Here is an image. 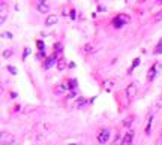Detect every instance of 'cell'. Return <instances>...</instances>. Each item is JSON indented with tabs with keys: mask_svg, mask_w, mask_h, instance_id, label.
<instances>
[{
	"mask_svg": "<svg viewBox=\"0 0 162 145\" xmlns=\"http://www.w3.org/2000/svg\"><path fill=\"white\" fill-rule=\"evenodd\" d=\"M129 21H131L129 15H126V14H120V15L114 17V20H113V25H114L116 29H122V27H123L125 24H128Z\"/></svg>",
	"mask_w": 162,
	"mask_h": 145,
	"instance_id": "6da1fadb",
	"label": "cell"
},
{
	"mask_svg": "<svg viewBox=\"0 0 162 145\" xmlns=\"http://www.w3.org/2000/svg\"><path fill=\"white\" fill-rule=\"evenodd\" d=\"M15 142V136L9 132H0V144L2 145H12Z\"/></svg>",
	"mask_w": 162,
	"mask_h": 145,
	"instance_id": "7a4b0ae2",
	"label": "cell"
},
{
	"mask_svg": "<svg viewBox=\"0 0 162 145\" xmlns=\"http://www.w3.org/2000/svg\"><path fill=\"white\" fill-rule=\"evenodd\" d=\"M135 94H137V85L135 84H129L126 88V96L129 100H132L134 97H135Z\"/></svg>",
	"mask_w": 162,
	"mask_h": 145,
	"instance_id": "3957f363",
	"label": "cell"
},
{
	"mask_svg": "<svg viewBox=\"0 0 162 145\" xmlns=\"http://www.w3.org/2000/svg\"><path fill=\"white\" fill-rule=\"evenodd\" d=\"M6 17H8V6L6 3H0V25L5 22Z\"/></svg>",
	"mask_w": 162,
	"mask_h": 145,
	"instance_id": "277c9868",
	"label": "cell"
},
{
	"mask_svg": "<svg viewBox=\"0 0 162 145\" xmlns=\"http://www.w3.org/2000/svg\"><path fill=\"white\" fill-rule=\"evenodd\" d=\"M57 61L59 60H57V57L56 56H50L45 60V63H44V69H51L54 65H57Z\"/></svg>",
	"mask_w": 162,
	"mask_h": 145,
	"instance_id": "5b68a950",
	"label": "cell"
},
{
	"mask_svg": "<svg viewBox=\"0 0 162 145\" xmlns=\"http://www.w3.org/2000/svg\"><path fill=\"white\" fill-rule=\"evenodd\" d=\"M108 138H110V130H108V129L101 130V133L98 135V141H99V144H105V142L108 141Z\"/></svg>",
	"mask_w": 162,
	"mask_h": 145,
	"instance_id": "8992f818",
	"label": "cell"
},
{
	"mask_svg": "<svg viewBox=\"0 0 162 145\" xmlns=\"http://www.w3.org/2000/svg\"><path fill=\"white\" fill-rule=\"evenodd\" d=\"M36 8H38V11L41 14H48V11H50V5L47 2H38Z\"/></svg>",
	"mask_w": 162,
	"mask_h": 145,
	"instance_id": "52a82bcc",
	"label": "cell"
},
{
	"mask_svg": "<svg viewBox=\"0 0 162 145\" xmlns=\"http://www.w3.org/2000/svg\"><path fill=\"white\" fill-rule=\"evenodd\" d=\"M156 70H158V66H156V65H153V66L149 69V72H147V81H153V79H155Z\"/></svg>",
	"mask_w": 162,
	"mask_h": 145,
	"instance_id": "ba28073f",
	"label": "cell"
},
{
	"mask_svg": "<svg viewBox=\"0 0 162 145\" xmlns=\"http://www.w3.org/2000/svg\"><path fill=\"white\" fill-rule=\"evenodd\" d=\"M57 21H59L57 15H48L45 20V25H53V24H56Z\"/></svg>",
	"mask_w": 162,
	"mask_h": 145,
	"instance_id": "9c48e42d",
	"label": "cell"
},
{
	"mask_svg": "<svg viewBox=\"0 0 162 145\" xmlns=\"http://www.w3.org/2000/svg\"><path fill=\"white\" fill-rule=\"evenodd\" d=\"M111 145H125V136H122V135H117L116 139L113 141V144Z\"/></svg>",
	"mask_w": 162,
	"mask_h": 145,
	"instance_id": "30bf717a",
	"label": "cell"
},
{
	"mask_svg": "<svg viewBox=\"0 0 162 145\" xmlns=\"http://www.w3.org/2000/svg\"><path fill=\"white\" fill-rule=\"evenodd\" d=\"M86 103H87V102H86V99H84V97H78V99H77V102H75V105H74V106H75L77 109H80V108H83V106H84Z\"/></svg>",
	"mask_w": 162,
	"mask_h": 145,
	"instance_id": "8fae6325",
	"label": "cell"
},
{
	"mask_svg": "<svg viewBox=\"0 0 162 145\" xmlns=\"http://www.w3.org/2000/svg\"><path fill=\"white\" fill-rule=\"evenodd\" d=\"M132 139H134V132H128L125 135V145H131Z\"/></svg>",
	"mask_w": 162,
	"mask_h": 145,
	"instance_id": "7c38bea8",
	"label": "cell"
},
{
	"mask_svg": "<svg viewBox=\"0 0 162 145\" xmlns=\"http://www.w3.org/2000/svg\"><path fill=\"white\" fill-rule=\"evenodd\" d=\"M65 91H66V87H65V84L56 85V88H54V93H56V94H63Z\"/></svg>",
	"mask_w": 162,
	"mask_h": 145,
	"instance_id": "4fadbf2b",
	"label": "cell"
},
{
	"mask_svg": "<svg viewBox=\"0 0 162 145\" xmlns=\"http://www.w3.org/2000/svg\"><path fill=\"white\" fill-rule=\"evenodd\" d=\"M152 123H153V115H150V117H149V120H147V124H146V133H147V135H150Z\"/></svg>",
	"mask_w": 162,
	"mask_h": 145,
	"instance_id": "5bb4252c",
	"label": "cell"
},
{
	"mask_svg": "<svg viewBox=\"0 0 162 145\" xmlns=\"http://www.w3.org/2000/svg\"><path fill=\"white\" fill-rule=\"evenodd\" d=\"M132 123H134V115H129V117H126V118L123 120V126H125V127H129Z\"/></svg>",
	"mask_w": 162,
	"mask_h": 145,
	"instance_id": "9a60e30c",
	"label": "cell"
},
{
	"mask_svg": "<svg viewBox=\"0 0 162 145\" xmlns=\"http://www.w3.org/2000/svg\"><path fill=\"white\" fill-rule=\"evenodd\" d=\"M66 67H68V66H66V61H65L63 58H60V60L57 61V69H59V70H65Z\"/></svg>",
	"mask_w": 162,
	"mask_h": 145,
	"instance_id": "2e32d148",
	"label": "cell"
},
{
	"mask_svg": "<svg viewBox=\"0 0 162 145\" xmlns=\"http://www.w3.org/2000/svg\"><path fill=\"white\" fill-rule=\"evenodd\" d=\"M62 48H63V46H62V44H56V45H54V54H53V56H56V57L60 56Z\"/></svg>",
	"mask_w": 162,
	"mask_h": 145,
	"instance_id": "e0dca14e",
	"label": "cell"
},
{
	"mask_svg": "<svg viewBox=\"0 0 162 145\" xmlns=\"http://www.w3.org/2000/svg\"><path fill=\"white\" fill-rule=\"evenodd\" d=\"M155 54H162V39L158 42L156 48H155Z\"/></svg>",
	"mask_w": 162,
	"mask_h": 145,
	"instance_id": "ac0fdd59",
	"label": "cell"
},
{
	"mask_svg": "<svg viewBox=\"0 0 162 145\" xmlns=\"http://www.w3.org/2000/svg\"><path fill=\"white\" fill-rule=\"evenodd\" d=\"M140 65V58H135V60H134V63H132V66H131V69H129V70H128V72H129V73H131V72H132V70H134V69H135V67L138 66Z\"/></svg>",
	"mask_w": 162,
	"mask_h": 145,
	"instance_id": "d6986e66",
	"label": "cell"
},
{
	"mask_svg": "<svg viewBox=\"0 0 162 145\" xmlns=\"http://www.w3.org/2000/svg\"><path fill=\"white\" fill-rule=\"evenodd\" d=\"M111 85H113V81H107L104 84V88L107 90V91H111Z\"/></svg>",
	"mask_w": 162,
	"mask_h": 145,
	"instance_id": "ffe728a7",
	"label": "cell"
},
{
	"mask_svg": "<svg viewBox=\"0 0 162 145\" xmlns=\"http://www.w3.org/2000/svg\"><path fill=\"white\" fill-rule=\"evenodd\" d=\"M77 88V81L75 79H71L69 81V90H75Z\"/></svg>",
	"mask_w": 162,
	"mask_h": 145,
	"instance_id": "44dd1931",
	"label": "cell"
},
{
	"mask_svg": "<svg viewBox=\"0 0 162 145\" xmlns=\"http://www.w3.org/2000/svg\"><path fill=\"white\" fill-rule=\"evenodd\" d=\"M11 56H12V51H11V49H5V51H3V57H5V58H9Z\"/></svg>",
	"mask_w": 162,
	"mask_h": 145,
	"instance_id": "7402d4cb",
	"label": "cell"
},
{
	"mask_svg": "<svg viewBox=\"0 0 162 145\" xmlns=\"http://www.w3.org/2000/svg\"><path fill=\"white\" fill-rule=\"evenodd\" d=\"M36 45H38V48H39V53L44 51V42H42V41H36Z\"/></svg>",
	"mask_w": 162,
	"mask_h": 145,
	"instance_id": "603a6c76",
	"label": "cell"
},
{
	"mask_svg": "<svg viewBox=\"0 0 162 145\" xmlns=\"http://www.w3.org/2000/svg\"><path fill=\"white\" fill-rule=\"evenodd\" d=\"M8 70L11 72L12 75H17V69H15V67H14V66H8Z\"/></svg>",
	"mask_w": 162,
	"mask_h": 145,
	"instance_id": "cb8c5ba5",
	"label": "cell"
},
{
	"mask_svg": "<svg viewBox=\"0 0 162 145\" xmlns=\"http://www.w3.org/2000/svg\"><path fill=\"white\" fill-rule=\"evenodd\" d=\"M29 54H30V49H29V48H26V51H24V54H23V58H27Z\"/></svg>",
	"mask_w": 162,
	"mask_h": 145,
	"instance_id": "d4e9b609",
	"label": "cell"
},
{
	"mask_svg": "<svg viewBox=\"0 0 162 145\" xmlns=\"http://www.w3.org/2000/svg\"><path fill=\"white\" fill-rule=\"evenodd\" d=\"M75 14H77V12H75V9H72V11L69 12V18H72V20H74V18H75Z\"/></svg>",
	"mask_w": 162,
	"mask_h": 145,
	"instance_id": "484cf974",
	"label": "cell"
},
{
	"mask_svg": "<svg viewBox=\"0 0 162 145\" xmlns=\"http://www.w3.org/2000/svg\"><path fill=\"white\" fill-rule=\"evenodd\" d=\"M156 108L159 109V108H162V96L159 97V102H158V105H156Z\"/></svg>",
	"mask_w": 162,
	"mask_h": 145,
	"instance_id": "4316f807",
	"label": "cell"
},
{
	"mask_svg": "<svg viewBox=\"0 0 162 145\" xmlns=\"http://www.w3.org/2000/svg\"><path fill=\"white\" fill-rule=\"evenodd\" d=\"M156 20H158V21H159V20H162V11L159 12L158 15H156Z\"/></svg>",
	"mask_w": 162,
	"mask_h": 145,
	"instance_id": "83f0119b",
	"label": "cell"
},
{
	"mask_svg": "<svg viewBox=\"0 0 162 145\" xmlns=\"http://www.w3.org/2000/svg\"><path fill=\"white\" fill-rule=\"evenodd\" d=\"M2 36H3V37H12V34H11V33H3Z\"/></svg>",
	"mask_w": 162,
	"mask_h": 145,
	"instance_id": "f1b7e54d",
	"label": "cell"
},
{
	"mask_svg": "<svg viewBox=\"0 0 162 145\" xmlns=\"http://www.w3.org/2000/svg\"><path fill=\"white\" fill-rule=\"evenodd\" d=\"M68 67H71V69H74V67H75V63H74V61H71L69 65H68Z\"/></svg>",
	"mask_w": 162,
	"mask_h": 145,
	"instance_id": "f546056e",
	"label": "cell"
},
{
	"mask_svg": "<svg viewBox=\"0 0 162 145\" xmlns=\"http://www.w3.org/2000/svg\"><path fill=\"white\" fill-rule=\"evenodd\" d=\"M84 49H86V51H90V49H92V46H90V45H86V46H84Z\"/></svg>",
	"mask_w": 162,
	"mask_h": 145,
	"instance_id": "4dcf8cb0",
	"label": "cell"
},
{
	"mask_svg": "<svg viewBox=\"0 0 162 145\" xmlns=\"http://www.w3.org/2000/svg\"><path fill=\"white\" fill-rule=\"evenodd\" d=\"M159 144H162V130H161V133H159Z\"/></svg>",
	"mask_w": 162,
	"mask_h": 145,
	"instance_id": "1f68e13d",
	"label": "cell"
},
{
	"mask_svg": "<svg viewBox=\"0 0 162 145\" xmlns=\"http://www.w3.org/2000/svg\"><path fill=\"white\" fill-rule=\"evenodd\" d=\"M71 145H77V144H71Z\"/></svg>",
	"mask_w": 162,
	"mask_h": 145,
	"instance_id": "d6a6232c",
	"label": "cell"
}]
</instances>
